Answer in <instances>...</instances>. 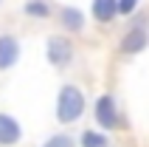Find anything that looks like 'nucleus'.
<instances>
[{"instance_id": "nucleus-1", "label": "nucleus", "mask_w": 149, "mask_h": 147, "mask_svg": "<svg viewBox=\"0 0 149 147\" xmlns=\"http://www.w3.org/2000/svg\"><path fill=\"white\" fill-rule=\"evenodd\" d=\"M84 116V93L76 85H62L56 93V122L59 124H73Z\"/></svg>"}, {"instance_id": "nucleus-2", "label": "nucleus", "mask_w": 149, "mask_h": 147, "mask_svg": "<svg viewBox=\"0 0 149 147\" xmlns=\"http://www.w3.org/2000/svg\"><path fill=\"white\" fill-rule=\"evenodd\" d=\"M45 57H48V62L54 68H68L70 62H73L76 51H73V42L68 40V37H62V34H51L48 40H45Z\"/></svg>"}, {"instance_id": "nucleus-3", "label": "nucleus", "mask_w": 149, "mask_h": 147, "mask_svg": "<svg viewBox=\"0 0 149 147\" xmlns=\"http://www.w3.org/2000/svg\"><path fill=\"white\" fill-rule=\"evenodd\" d=\"M93 119L99 122L101 130H116L118 127V105L116 99L110 96V93H101L99 99H96V105H93Z\"/></svg>"}, {"instance_id": "nucleus-4", "label": "nucleus", "mask_w": 149, "mask_h": 147, "mask_svg": "<svg viewBox=\"0 0 149 147\" xmlns=\"http://www.w3.org/2000/svg\"><path fill=\"white\" fill-rule=\"evenodd\" d=\"M20 59V40L14 34H0V71H11Z\"/></svg>"}, {"instance_id": "nucleus-5", "label": "nucleus", "mask_w": 149, "mask_h": 147, "mask_svg": "<svg viewBox=\"0 0 149 147\" xmlns=\"http://www.w3.org/2000/svg\"><path fill=\"white\" fill-rule=\"evenodd\" d=\"M23 139V127L11 113L0 110V147H14L17 141Z\"/></svg>"}, {"instance_id": "nucleus-6", "label": "nucleus", "mask_w": 149, "mask_h": 147, "mask_svg": "<svg viewBox=\"0 0 149 147\" xmlns=\"http://www.w3.org/2000/svg\"><path fill=\"white\" fill-rule=\"evenodd\" d=\"M149 45V34L146 28H130V31L121 37V51L124 54H138Z\"/></svg>"}, {"instance_id": "nucleus-7", "label": "nucleus", "mask_w": 149, "mask_h": 147, "mask_svg": "<svg viewBox=\"0 0 149 147\" xmlns=\"http://www.w3.org/2000/svg\"><path fill=\"white\" fill-rule=\"evenodd\" d=\"M59 23H62L65 31L79 34V31L84 28V14H82L76 6H62V8H59Z\"/></svg>"}, {"instance_id": "nucleus-8", "label": "nucleus", "mask_w": 149, "mask_h": 147, "mask_svg": "<svg viewBox=\"0 0 149 147\" xmlns=\"http://www.w3.org/2000/svg\"><path fill=\"white\" fill-rule=\"evenodd\" d=\"M93 20H99V23H113L118 14V0H93Z\"/></svg>"}, {"instance_id": "nucleus-9", "label": "nucleus", "mask_w": 149, "mask_h": 147, "mask_svg": "<svg viewBox=\"0 0 149 147\" xmlns=\"http://www.w3.org/2000/svg\"><path fill=\"white\" fill-rule=\"evenodd\" d=\"M23 14L31 20H48L51 17V6L48 0H25L23 3Z\"/></svg>"}, {"instance_id": "nucleus-10", "label": "nucleus", "mask_w": 149, "mask_h": 147, "mask_svg": "<svg viewBox=\"0 0 149 147\" xmlns=\"http://www.w3.org/2000/svg\"><path fill=\"white\" fill-rule=\"evenodd\" d=\"M79 147H110L107 133H99V130H82V139H79Z\"/></svg>"}, {"instance_id": "nucleus-11", "label": "nucleus", "mask_w": 149, "mask_h": 147, "mask_svg": "<svg viewBox=\"0 0 149 147\" xmlns=\"http://www.w3.org/2000/svg\"><path fill=\"white\" fill-rule=\"evenodd\" d=\"M40 147H76V141L70 139V133H54V136H48Z\"/></svg>"}, {"instance_id": "nucleus-12", "label": "nucleus", "mask_w": 149, "mask_h": 147, "mask_svg": "<svg viewBox=\"0 0 149 147\" xmlns=\"http://www.w3.org/2000/svg\"><path fill=\"white\" fill-rule=\"evenodd\" d=\"M138 8V0H118V14H132Z\"/></svg>"}, {"instance_id": "nucleus-13", "label": "nucleus", "mask_w": 149, "mask_h": 147, "mask_svg": "<svg viewBox=\"0 0 149 147\" xmlns=\"http://www.w3.org/2000/svg\"><path fill=\"white\" fill-rule=\"evenodd\" d=\"M0 6H3V0H0Z\"/></svg>"}]
</instances>
